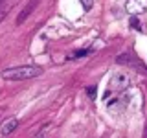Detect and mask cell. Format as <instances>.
Instances as JSON below:
<instances>
[{"instance_id":"6","label":"cell","mask_w":147,"mask_h":138,"mask_svg":"<svg viewBox=\"0 0 147 138\" xmlns=\"http://www.w3.org/2000/svg\"><path fill=\"white\" fill-rule=\"evenodd\" d=\"M17 127H18V122H17L15 118H9V120H6V122L2 123V127H0V133H2L4 136H9Z\"/></svg>"},{"instance_id":"5","label":"cell","mask_w":147,"mask_h":138,"mask_svg":"<svg viewBox=\"0 0 147 138\" xmlns=\"http://www.w3.org/2000/svg\"><path fill=\"white\" fill-rule=\"evenodd\" d=\"M37 4H39V0H30V4H28V6H26V7L20 11V15H18V20H17V24H22V22H24L26 18L31 15V11H33V9L37 7Z\"/></svg>"},{"instance_id":"1","label":"cell","mask_w":147,"mask_h":138,"mask_svg":"<svg viewBox=\"0 0 147 138\" xmlns=\"http://www.w3.org/2000/svg\"><path fill=\"white\" fill-rule=\"evenodd\" d=\"M42 74V68L37 66V64H26V66H13L2 72L4 79L9 81H22V79H31Z\"/></svg>"},{"instance_id":"8","label":"cell","mask_w":147,"mask_h":138,"mask_svg":"<svg viewBox=\"0 0 147 138\" xmlns=\"http://www.w3.org/2000/svg\"><path fill=\"white\" fill-rule=\"evenodd\" d=\"M86 94H88L90 98L94 99V98H96V87H90V89H86Z\"/></svg>"},{"instance_id":"4","label":"cell","mask_w":147,"mask_h":138,"mask_svg":"<svg viewBox=\"0 0 147 138\" xmlns=\"http://www.w3.org/2000/svg\"><path fill=\"white\" fill-rule=\"evenodd\" d=\"M125 105H127L125 99L116 98V99H110V101H109L107 109H109L110 114H118V112H123V110H125Z\"/></svg>"},{"instance_id":"7","label":"cell","mask_w":147,"mask_h":138,"mask_svg":"<svg viewBox=\"0 0 147 138\" xmlns=\"http://www.w3.org/2000/svg\"><path fill=\"white\" fill-rule=\"evenodd\" d=\"M81 2V6L86 9V11H88V9H92V6H94V0H79Z\"/></svg>"},{"instance_id":"3","label":"cell","mask_w":147,"mask_h":138,"mask_svg":"<svg viewBox=\"0 0 147 138\" xmlns=\"http://www.w3.org/2000/svg\"><path fill=\"white\" fill-rule=\"evenodd\" d=\"M125 9H127L129 15L138 17V15H142V13L147 11V0H127Z\"/></svg>"},{"instance_id":"2","label":"cell","mask_w":147,"mask_h":138,"mask_svg":"<svg viewBox=\"0 0 147 138\" xmlns=\"http://www.w3.org/2000/svg\"><path fill=\"white\" fill-rule=\"evenodd\" d=\"M129 85H131V77H129L127 74H114V76L110 77L109 90L103 94V98H109L110 92H121V90H125Z\"/></svg>"}]
</instances>
